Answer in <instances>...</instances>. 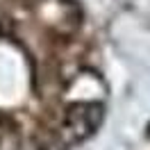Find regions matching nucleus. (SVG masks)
<instances>
[{
	"instance_id": "obj_1",
	"label": "nucleus",
	"mask_w": 150,
	"mask_h": 150,
	"mask_svg": "<svg viewBox=\"0 0 150 150\" xmlns=\"http://www.w3.org/2000/svg\"><path fill=\"white\" fill-rule=\"evenodd\" d=\"M103 121V107L93 103H80L73 105L66 114V123L77 139H84L100 125Z\"/></svg>"
}]
</instances>
